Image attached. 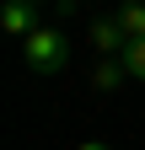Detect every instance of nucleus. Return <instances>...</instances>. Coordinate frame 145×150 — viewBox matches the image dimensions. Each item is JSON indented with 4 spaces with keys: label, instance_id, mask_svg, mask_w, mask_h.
<instances>
[{
    "label": "nucleus",
    "instance_id": "nucleus-1",
    "mask_svg": "<svg viewBox=\"0 0 145 150\" xmlns=\"http://www.w3.org/2000/svg\"><path fill=\"white\" fill-rule=\"evenodd\" d=\"M22 43H27V64L38 70V75H59L70 64V38L59 27H38V32H27Z\"/></svg>",
    "mask_w": 145,
    "mask_h": 150
},
{
    "label": "nucleus",
    "instance_id": "nucleus-2",
    "mask_svg": "<svg viewBox=\"0 0 145 150\" xmlns=\"http://www.w3.org/2000/svg\"><path fill=\"white\" fill-rule=\"evenodd\" d=\"M124 43H129V38H124L118 16H97V22H92V48L97 54H124Z\"/></svg>",
    "mask_w": 145,
    "mask_h": 150
},
{
    "label": "nucleus",
    "instance_id": "nucleus-3",
    "mask_svg": "<svg viewBox=\"0 0 145 150\" xmlns=\"http://www.w3.org/2000/svg\"><path fill=\"white\" fill-rule=\"evenodd\" d=\"M0 27H6V32H16V38L38 32V27H32V6H27V0H6V11H0Z\"/></svg>",
    "mask_w": 145,
    "mask_h": 150
},
{
    "label": "nucleus",
    "instance_id": "nucleus-4",
    "mask_svg": "<svg viewBox=\"0 0 145 150\" xmlns=\"http://www.w3.org/2000/svg\"><path fill=\"white\" fill-rule=\"evenodd\" d=\"M124 75H129V70H124V59H113V54H102V64L92 70V86H97V91H113V86L124 81Z\"/></svg>",
    "mask_w": 145,
    "mask_h": 150
},
{
    "label": "nucleus",
    "instance_id": "nucleus-5",
    "mask_svg": "<svg viewBox=\"0 0 145 150\" xmlns=\"http://www.w3.org/2000/svg\"><path fill=\"white\" fill-rule=\"evenodd\" d=\"M118 27H124V38H145V0L118 6Z\"/></svg>",
    "mask_w": 145,
    "mask_h": 150
},
{
    "label": "nucleus",
    "instance_id": "nucleus-6",
    "mask_svg": "<svg viewBox=\"0 0 145 150\" xmlns=\"http://www.w3.org/2000/svg\"><path fill=\"white\" fill-rule=\"evenodd\" d=\"M118 59H124V70H129L134 81H145V38H129V43H124V54H118Z\"/></svg>",
    "mask_w": 145,
    "mask_h": 150
},
{
    "label": "nucleus",
    "instance_id": "nucleus-7",
    "mask_svg": "<svg viewBox=\"0 0 145 150\" xmlns=\"http://www.w3.org/2000/svg\"><path fill=\"white\" fill-rule=\"evenodd\" d=\"M81 150H107V145H97V139H92V145H81Z\"/></svg>",
    "mask_w": 145,
    "mask_h": 150
},
{
    "label": "nucleus",
    "instance_id": "nucleus-8",
    "mask_svg": "<svg viewBox=\"0 0 145 150\" xmlns=\"http://www.w3.org/2000/svg\"><path fill=\"white\" fill-rule=\"evenodd\" d=\"M70 6H81V0H70Z\"/></svg>",
    "mask_w": 145,
    "mask_h": 150
},
{
    "label": "nucleus",
    "instance_id": "nucleus-9",
    "mask_svg": "<svg viewBox=\"0 0 145 150\" xmlns=\"http://www.w3.org/2000/svg\"><path fill=\"white\" fill-rule=\"evenodd\" d=\"M27 6H38V0H27Z\"/></svg>",
    "mask_w": 145,
    "mask_h": 150
},
{
    "label": "nucleus",
    "instance_id": "nucleus-10",
    "mask_svg": "<svg viewBox=\"0 0 145 150\" xmlns=\"http://www.w3.org/2000/svg\"><path fill=\"white\" fill-rule=\"evenodd\" d=\"M124 6H129V0H124Z\"/></svg>",
    "mask_w": 145,
    "mask_h": 150
}]
</instances>
